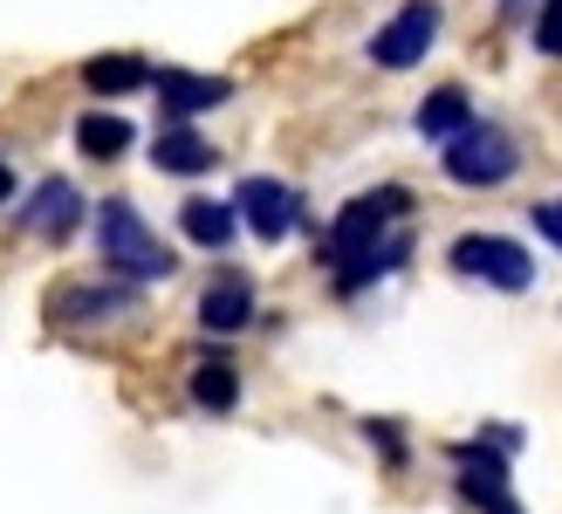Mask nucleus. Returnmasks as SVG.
Returning <instances> with one entry per match:
<instances>
[{
	"instance_id": "obj_22",
	"label": "nucleus",
	"mask_w": 562,
	"mask_h": 514,
	"mask_svg": "<svg viewBox=\"0 0 562 514\" xmlns=\"http://www.w3.org/2000/svg\"><path fill=\"white\" fill-rule=\"evenodd\" d=\"M528 8H536V0H501V14H508V21H521Z\"/></svg>"
},
{
	"instance_id": "obj_11",
	"label": "nucleus",
	"mask_w": 562,
	"mask_h": 514,
	"mask_svg": "<svg viewBox=\"0 0 562 514\" xmlns=\"http://www.w3.org/2000/svg\"><path fill=\"white\" fill-rule=\"evenodd\" d=\"M247 323H255V281L247 275H213L206 295H200V329L206 336H240Z\"/></svg>"
},
{
	"instance_id": "obj_12",
	"label": "nucleus",
	"mask_w": 562,
	"mask_h": 514,
	"mask_svg": "<svg viewBox=\"0 0 562 514\" xmlns=\"http://www.w3.org/2000/svg\"><path fill=\"white\" fill-rule=\"evenodd\" d=\"M151 165L172 171V179H200V171L220 165V145H213L206 131H192V124H158V137H151Z\"/></svg>"
},
{
	"instance_id": "obj_9",
	"label": "nucleus",
	"mask_w": 562,
	"mask_h": 514,
	"mask_svg": "<svg viewBox=\"0 0 562 514\" xmlns=\"http://www.w3.org/2000/svg\"><path fill=\"white\" fill-rule=\"evenodd\" d=\"M131 302H137V281H69V289H55L48 316L76 329V323H110V316H124Z\"/></svg>"
},
{
	"instance_id": "obj_16",
	"label": "nucleus",
	"mask_w": 562,
	"mask_h": 514,
	"mask_svg": "<svg viewBox=\"0 0 562 514\" xmlns=\"http://www.w3.org/2000/svg\"><path fill=\"white\" fill-rule=\"evenodd\" d=\"M82 82H90L97 97H131V90H145V82H151V63H145V55H131V48L90 55V63H82Z\"/></svg>"
},
{
	"instance_id": "obj_1",
	"label": "nucleus",
	"mask_w": 562,
	"mask_h": 514,
	"mask_svg": "<svg viewBox=\"0 0 562 514\" xmlns=\"http://www.w3.org/2000/svg\"><path fill=\"white\" fill-rule=\"evenodd\" d=\"M90 220H97V254L110 275H124V281H172L179 275V254L151 234L131 199H103Z\"/></svg>"
},
{
	"instance_id": "obj_8",
	"label": "nucleus",
	"mask_w": 562,
	"mask_h": 514,
	"mask_svg": "<svg viewBox=\"0 0 562 514\" xmlns=\"http://www.w3.org/2000/svg\"><path fill=\"white\" fill-rule=\"evenodd\" d=\"M151 90H158V110L165 124H192L200 110H220L234 97L227 76H200V69H151Z\"/></svg>"
},
{
	"instance_id": "obj_21",
	"label": "nucleus",
	"mask_w": 562,
	"mask_h": 514,
	"mask_svg": "<svg viewBox=\"0 0 562 514\" xmlns=\"http://www.w3.org/2000/svg\"><path fill=\"white\" fill-rule=\"evenodd\" d=\"M528 226L562 254V199H536V206H528Z\"/></svg>"
},
{
	"instance_id": "obj_23",
	"label": "nucleus",
	"mask_w": 562,
	"mask_h": 514,
	"mask_svg": "<svg viewBox=\"0 0 562 514\" xmlns=\"http://www.w3.org/2000/svg\"><path fill=\"white\" fill-rule=\"evenodd\" d=\"M8 199H14V171L0 165V206H8Z\"/></svg>"
},
{
	"instance_id": "obj_15",
	"label": "nucleus",
	"mask_w": 562,
	"mask_h": 514,
	"mask_svg": "<svg viewBox=\"0 0 562 514\" xmlns=\"http://www.w3.org/2000/svg\"><path fill=\"white\" fill-rule=\"evenodd\" d=\"M418 137H432V145H446V137H460L467 124H473V97L460 90V82H439V90L418 103Z\"/></svg>"
},
{
	"instance_id": "obj_6",
	"label": "nucleus",
	"mask_w": 562,
	"mask_h": 514,
	"mask_svg": "<svg viewBox=\"0 0 562 514\" xmlns=\"http://www.w3.org/2000/svg\"><path fill=\"white\" fill-rule=\"evenodd\" d=\"M439 0H412V8H398L378 35H371V63L378 69H418L432 55V42H439Z\"/></svg>"
},
{
	"instance_id": "obj_4",
	"label": "nucleus",
	"mask_w": 562,
	"mask_h": 514,
	"mask_svg": "<svg viewBox=\"0 0 562 514\" xmlns=\"http://www.w3.org/2000/svg\"><path fill=\"white\" fill-rule=\"evenodd\" d=\"M521 439L501 425V433H481V439H467L453 446V467H460V501L467 507H481V514H521L515 488H508V452Z\"/></svg>"
},
{
	"instance_id": "obj_20",
	"label": "nucleus",
	"mask_w": 562,
	"mask_h": 514,
	"mask_svg": "<svg viewBox=\"0 0 562 514\" xmlns=\"http://www.w3.org/2000/svg\"><path fill=\"white\" fill-rule=\"evenodd\" d=\"M536 48L549 63H562V0H542L536 8Z\"/></svg>"
},
{
	"instance_id": "obj_7",
	"label": "nucleus",
	"mask_w": 562,
	"mask_h": 514,
	"mask_svg": "<svg viewBox=\"0 0 562 514\" xmlns=\"http://www.w3.org/2000/svg\"><path fill=\"white\" fill-rule=\"evenodd\" d=\"M234 213H240V226L255 241H289L295 226H302V199H295V186H281V179H240V192H234Z\"/></svg>"
},
{
	"instance_id": "obj_13",
	"label": "nucleus",
	"mask_w": 562,
	"mask_h": 514,
	"mask_svg": "<svg viewBox=\"0 0 562 514\" xmlns=\"http://www.w3.org/2000/svg\"><path fill=\"white\" fill-rule=\"evenodd\" d=\"M179 234L192 241V247H206V254H220V247H234V234H240V213H234V199H186L179 206Z\"/></svg>"
},
{
	"instance_id": "obj_10",
	"label": "nucleus",
	"mask_w": 562,
	"mask_h": 514,
	"mask_svg": "<svg viewBox=\"0 0 562 514\" xmlns=\"http://www.w3.org/2000/svg\"><path fill=\"white\" fill-rule=\"evenodd\" d=\"M82 220H90V206H82V192L69 179H42L35 199L21 206V226H27V234H42V241H69Z\"/></svg>"
},
{
	"instance_id": "obj_17",
	"label": "nucleus",
	"mask_w": 562,
	"mask_h": 514,
	"mask_svg": "<svg viewBox=\"0 0 562 514\" xmlns=\"http://www.w3.org/2000/svg\"><path fill=\"white\" fill-rule=\"evenodd\" d=\"M76 152L97 158V165L124 158L131 152V124L117 118V110H82V118H76Z\"/></svg>"
},
{
	"instance_id": "obj_19",
	"label": "nucleus",
	"mask_w": 562,
	"mask_h": 514,
	"mask_svg": "<svg viewBox=\"0 0 562 514\" xmlns=\"http://www.w3.org/2000/svg\"><path fill=\"white\" fill-rule=\"evenodd\" d=\"M363 439H371V452H384V467H405V425L398 418H363Z\"/></svg>"
},
{
	"instance_id": "obj_18",
	"label": "nucleus",
	"mask_w": 562,
	"mask_h": 514,
	"mask_svg": "<svg viewBox=\"0 0 562 514\" xmlns=\"http://www.w3.org/2000/svg\"><path fill=\"white\" fill-rule=\"evenodd\" d=\"M405 254H412V241H405V234H391L384 247L357 254L350 268H336V295H363V289H371V281H384L391 268H405Z\"/></svg>"
},
{
	"instance_id": "obj_5",
	"label": "nucleus",
	"mask_w": 562,
	"mask_h": 514,
	"mask_svg": "<svg viewBox=\"0 0 562 514\" xmlns=\"http://www.w3.org/2000/svg\"><path fill=\"white\" fill-rule=\"evenodd\" d=\"M446 268L467 275V281H487L501 295H521L528 281H536V261H528V247L508 241V234H460L446 247Z\"/></svg>"
},
{
	"instance_id": "obj_2",
	"label": "nucleus",
	"mask_w": 562,
	"mask_h": 514,
	"mask_svg": "<svg viewBox=\"0 0 562 514\" xmlns=\"http://www.w3.org/2000/svg\"><path fill=\"white\" fill-rule=\"evenodd\" d=\"M398 213H412V192H405V186H378V192H363V199H350V206L323 226L316 254H323L329 268H350L357 254H371V247L391 241V220H398Z\"/></svg>"
},
{
	"instance_id": "obj_14",
	"label": "nucleus",
	"mask_w": 562,
	"mask_h": 514,
	"mask_svg": "<svg viewBox=\"0 0 562 514\" xmlns=\"http://www.w3.org/2000/svg\"><path fill=\"white\" fill-rule=\"evenodd\" d=\"M186 398H192L200 412H220V418H227V412L240 405V370L227 364V350H206L200 364H192V378H186Z\"/></svg>"
},
{
	"instance_id": "obj_3",
	"label": "nucleus",
	"mask_w": 562,
	"mask_h": 514,
	"mask_svg": "<svg viewBox=\"0 0 562 514\" xmlns=\"http://www.w3.org/2000/svg\"><path fill=\"white\" fill-rule=\"evenodd\" d=\"M439 165H446V179H453V186H467V192H494V186H508L515 171H521V145H515L501 124H481V118H473L460 137H446Z\"/></svg>"
}]
</instances>
